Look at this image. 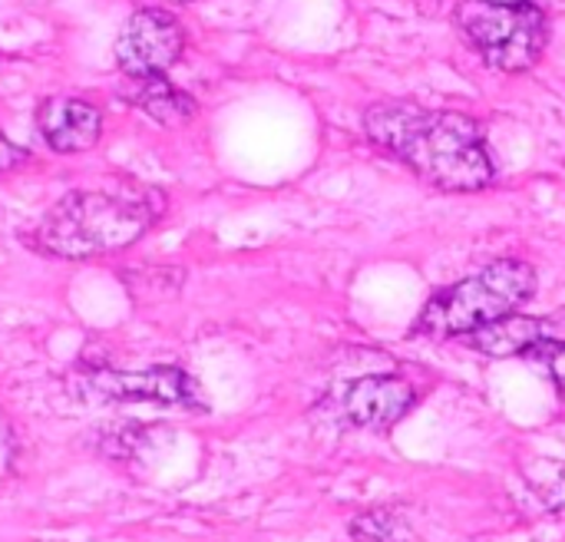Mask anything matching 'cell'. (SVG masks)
<instances>
[{
    "instance_id": "cell-5",
    "label": "cell",
    "mask_w": 565,
    "mask_h": 542,
    "mask_svg": "<svg viewBox=\"0 0 565 542\" xmlns=\"http://www.w3.org/2000/svg\"><path fill=\"white\" fill-rule=\"evenodd\" d=\"M79 397L86 401H116V404H156L175 411H205L199 384L182 368H149V371H83L76 378Z\"/></svg>"
},
{
    "instance_id": "cell-10",
    "label": "cell",
    "mask_w": 565,
    "mask_h": 542,
    "mask_svg": "<svg viewBox=\"0 0 565 542\" xmlns=\"http://www.w3.org/2000/svg\"><path fill=\"white\" fill-rule=\"evenodd\" d=\"M126 99L132 106H139L146 116H152L156 123H162V126H182L199 113L195 99L185 89L172 86L166 76L136 79V86L126 93Z\"/></svg>"
},
{
    "instance_id": "cell-7",
    "label": "cell",
    "mask_w": 565,
    "mask_h": 542,
    "mask_svg": "<svg viewBox=\"0 0 565 542\" xmlns=\"http://www.w3.org/2000/svg\"><path fill=\"white\" fill-rule=\"evenodd\" d=\"M417 404V391L407 378L397 374H367L358 378L344 394V414L354 427L391 431Z\"/></svg>"
},
{
    "instance_id": "cell-2",
    "label": "cell",
    "mask_w": 565,
    "mask_h": 542,
    "mask_svg": "<svg viewBox=\"0 0 565 542\" xmlns=\"http://www.w3.org/2000/svg\"><path fill=\"white\" fill-rule=\"evenodd\" d=\"M166 212L156 185L116 182L109 189L66 192L33 232V245L56 258H93L136 245Z\"/></svg>"
},
{
    "instance_id": "cell-6",
    "label": "cell",
    "mask_w": 565,
    "mask_h": 542,
    "mask_svg": "<svg viewBox=\"0 0 565 542\" xmlns=\"http://www.w3.org/2000/svg\"><path fill=\"white\" fill-rule=\"evenodd\" d=\"M182 50L185 33L179 20L159 7H139L116 33V63L129 79L166 76Z\"/></svg>"
},
{
    "instance_id": "cell-14",
    "label": "cell",
    "mask_w": 565,
    "mask_h": 542,
    "mask_svg": "<svg viewBox=\"0 0 565 542\" xmlns=\"http://www.w3.org/2000/svg\"><path fill=\"white\" fill-rule=\"evenodd\" d=\"M26 159H30V152H26L23 146L10 142V139L0 132V172H7V169L20 166V162H26Z\"/></svg>"
},
{
    "instance_id": "cell-13",
    "label": "cell",
    "mask_w": 565,
    "mask_h": 542,
    "mask_svg": "<svg viewBox=\"0 0 565 542\" xmlns=\"http://www.w3.org/2000/svg\"><path fill=\"white\" fill-rule=\"evenodd\" d=\"M533 358H540V361L550 368V378H553L559 397L565 401V341H550V344H543Z\"/></svg>"
},
{
    "instance_id": "cell-4",
    "label": "cell",
    "mask_w": 565,
    "mask_h": 542,
    "mask_svg": "<svg viewBox=\"0 0 565 542\" xmlns=\"http://www.w3.org/2000/svg\"><path fill=\"white\" fill-rule=\"evenodd\" d=\"M454 17L493 70L526 73L546 53L550 17L536 0H463Z\"/></svg>"
},
{
    "instance_id": "cell-9",
    "label": "cell",
    "mask_w": 565,
    "mask_h": 542,
    "mask_svg": "<svg viewBox=\"0 0 565 542\" xmlns=\"http://www.w3.org/2000/svg\"><path fill=\"white\" fill-rule=\"evenodd\" d=\"M550 341L546 318L510 315L470 334V348L487 358H533Z\"/></svg>"
},
{
    "instance_id": "cell-11",
    "label": "cell",
    "mask_w": 565,
    "mask_h": 542,
    "mask_svg": "<svg viewBox=\"0 0 565 542\" xmlns=\"http://www.w3.org/2000/svg\"><path fill=\"white\" fill-rule=\"evenodd\" d=\"M523 480L530 483V490L540 497V503L556 513L559 520H565V464L563 460H530L523 464Z\"/></svg>"
},
{
    "instance_id": "cell-3",
    "label": "cell",
    "mask_w": 565,
    "mask_h": 542,
    "mask_svg": "<svg viewBox=\"0 0 565 542\" xmlns=\"http://www.w3.org/2000/svg\"><path fill=\"white\" fill-rule=\"evenodd\" d=\"M536 291V268L523 258H497L477 275L437 291L417 325L414 334L420 338H470L473 331L516 315Z\"/></svg>"
},
{
    "instance_id": "cell-12",
    "label": "cell",
    "mask_w": 565,
    "mask_h": 542,
    "mask_svg": "<svg viewBox=\"0 0 565 542\" xmlns=\"http://www.w3.org/2000/svg\"><path fill=\"white\" fill-rule=\"evenodd\" d=\"M351 536L358 542H411L414 530L401 510H367L351 523Z\"/></svg>"
},
{
    "instance_id": "cell-8",
    "label": "cell",
    "mask_w": 565,
    "mask_h": 542,
    "mask_svg": "<svg viewBox=\"0 0 565 542\" xmlns=\"http://www.w3.org/2000/svg\"><path fill=\"white\" fill-rule=\"evenodd\" d=\"M36 129L53 152H86L99 142L103 113L76 96H46L36 106Z\"/></svg>"
},
{
    "instance_id": "cell-1",
    "label": "cell",
    "mask_w": 565,
    "mask_h": 542,
    "mask_svg": "<svg viewBox=\"0 0 565 542\" xmlns=\"http://www.w3.org/2000/svg\"><path fill=\"white\" fill-rule=\"evenodd\" d=\"M367 139L440 192H480L497 179L483 126L457 109L384 99L364 109Z\"/></svg>"
}]
</instances>
